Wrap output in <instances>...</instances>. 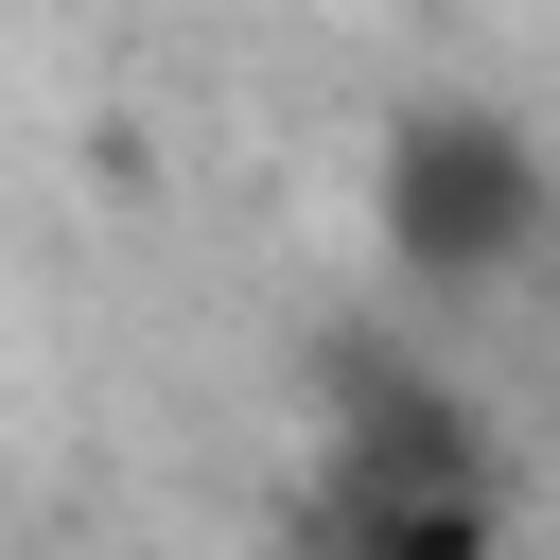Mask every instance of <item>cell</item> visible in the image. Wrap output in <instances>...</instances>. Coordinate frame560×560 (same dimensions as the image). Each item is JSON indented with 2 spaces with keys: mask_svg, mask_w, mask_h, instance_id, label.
I'll use <instances>...</instances> for the list:
<instances>
[{
  "mask_svg": "<svg viewBox=\"0 0 560 560\" xmlns=\"http://www.w3.org/2000/svg\"><path fill=\"white\" fill-rule=\"evenodd\" d=\"M332 560H508V525H490V490L438 438H385L350 472V508H332Z\"/></svg>",
  "mask_w": 560,
  "mask_h": 560,
  "instance_id": "7a4b0ae2",
  "label": "cell"
},
{
  "mask_svg": "<svg viewBox=\"0 0 560 560\" xmlns=\"http://www.w3.org/2000/svg\"><path fill=\"white\" fill-rule=\"evenodd\" d=\"M385 210H402L420 280L490 298V280L525 262V228H542V158H525L508 122H402V158H385Z\"/></svg>",
  "mask_w": 560,
  "mask_h": 560,
  "instance_id": "6da1fadb",
  "label": "cell"
}]
</instances>
